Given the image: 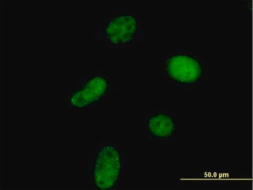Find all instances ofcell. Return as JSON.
<instances>
[{
    "label": "cell",
    "instance_id": "obj_1",
    "mask_svg": "<svg viewBox=\"0 0 253 190\" xmlns=\"http://www.w3.org/2000/svg\"><path fill=\"white\" fill-rule=\"evenodd\" d=\"M122 169L121 153L113 145H106L98 152L93 167V181L96 188L110 190L116 186Z\"/></svg>",
    "mask_w": 253,
    "mask_h": 190
},
{
    "label": "cell",
    "instance_id": "obj_2",
    "mask_svg": "<svg viewBox=\"0 0 253 190\" xmlns=\"http://www.w3.org/2000/svg\"><path fill=\"white\" fill-rule=\"evenodd\" d=\"M167 76L173 81L183 85L197 84L203 76V67L194 57L185 54H177L166 61Z\"/></svg>",
    "mask_w": 253,
    "mask_h": 190
},
{
    "label": "cell",
    "instance_id": "obj_3",
    "mask_svg": "<svg viewBox=\"0 0 253 190\" xmlns=\"http://www.w3.org/2000/svg\"><path fill=\"white\" fill-rule=\"evenodd\" d=\"M138 31L137 18L131 14H122L108 22L104 33L111 45L120 46L130 42Z\"/></svg>",
    "mask_w": 253,
    "mask_h": 190
},
{
    "label": "cell",
    "instance_id": "obj_4",
    "mask_svg": "<svg viewBox=\"0 0 253 190\" xmlns=\"http://www.w3.org/2000/svg\"><path fill=\"white\" fill-rule=\"evenodd\" d=\"M109 83L102 76H95L87 80L85 84L74 91L69 98V104L74 108L84 109L101 100L107 94Z\"/></svg>",
    "mask_w": 253,
    "mask_h": 190
},
{
    "label": "cell",
    "instance_id": "obj_5",
    "mask_svg": "<svg viewBox=\"0 0 253 190\" xmlns=\"http://www.w3.org/2000/svg\"><path fill=\"white\" fill-rule=\"evenodd\" d=\"M146 128L150 135L160 141L170 140L177 131L176 122L173 117L167 113L158 112L149 117Z\"/></svg>",
    "mask_w": 253,
    "mask_h": 190
}]
</instances>
